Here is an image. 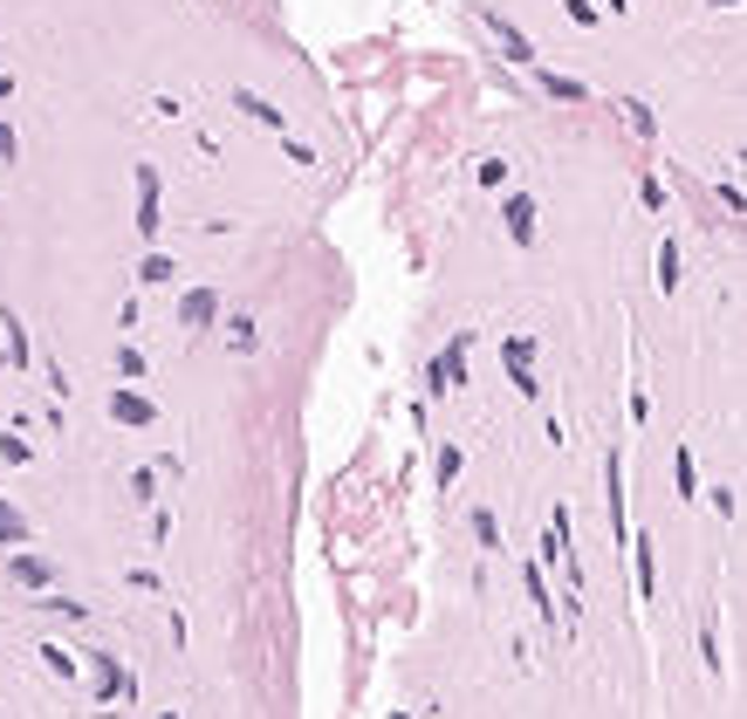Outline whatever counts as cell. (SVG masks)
<instances>
[{
  "mask_svg": "<svg viewBox=\"0 0 747 719\" xmlns=\"http://www.w3.org/2000/svg\"><path fill=\"white\" fill-rule=\"evenodd\" d=\"M138 233H159V172L138 165Z\"/></svg>",
  "mask_w": 747,
  "mask_h": 719,
  "instance_id": "6da1fadb",
  "label": "cell"
},
{
  "mask_svg": "<svg viewBox=\"0 0 747 719\" xmlns=\"http://www.w3.org/2000/svg\"><path fill=\"white\" fill-rule=\"evenodd\" d=\"M453 384H466V350L453 343L440 364H432V391H453Z\"/></svg>",
  "mask_w": 747,
  "mask_h": 719,
  "instance_id": "7a4b0ae2",
  "label": "cell"
},
{
  "mask_svg": "<svg viewBox=\"0 0 747 719\" xmlns=\"http://www.w3.org/2000/svg\"><path fill=\"white\" fill-rule=\"evenodd\" d=\"M213 308H220V302H213V288H192V295H185V308H179V323H185V330H206V323H213Z\"/></svg>",
  "mask_w": 747,
  "mask_h": 719,
  "instance_id": "3957f363",
  "label": "cell"
},
{
  "mask_svg": "<svg viewBox=\"0 0 747 719\" xmlns=\"http://www.w3.org/2000/svg\"><path fill=\"white\" fill-rule=\"evenodd\" d=\"M507 226H515V240H535V199H507Z\"/></svg>",
  "mask_w": 747,
  "mask_h": 719,
  "instance_id": "277c9868",
  "label": "cell"
},
{
  "mask_svg": "<svg viewBox=\"0 0 747 719\" xmlns=\"http://www.w3.org/2000/svg\"><path fill=\"white\" fill-rule=\"evenodd\" d=\"M110 412L124 418V425H151V405H144V397H131V391H117V397H110Z\"/></svg>",
  "mask_w": 747,
  "mask_h": 719,
  "instance_id": "5b68a950",
  "label": "cell"
},
{
  "mask_svg": "<svg viewBox=\"0 0 747 719\" xmlns=\"http://www.w3.org/2000/svg\"><path fill=\"white\" fill-rule=\"evenodd\" d=\"M14 583H34V589H42V583H49V563H42V555H14Z\"/></svg>",
  "mask_w": 747,
  "mask_h": 719,
  "instance_id": "8992f818",
  "label": "cell"
},
{
  "mask_svg": "<svg viewBox=\"0 0 747 719\" xmlns=\"http://www.w3.org/2000/svg\"><path fill=\"white\" fill-rule=\"evenodd\" d=\"M658 282H665V288H679V247H673V240L658 247Z\"/></svg>",
  "mask_w": 747,
  "mask_h": 719,
  "instance_id": "52a82bcc",
  "label": "cell"
},
{
  "mask_svg": "<svg viewBox=\"0 0 747 719\" xmlns=\"http://www.w3.org/2000/svg\"><path fill=\"white\" fill-rule=\"evenodd\" d=\"M241 110H248V117H261V124H282V110H274L267 97H254V90H241Z\"/></svg>",
  "mask_w": 747,
  "mask_h": 719,
  "instance_id": "ba28073f",
  "label": "cell"
},
{
  "mask_svg": "<svg viewBox=\"0 0 747 719\" xmlns=\"http://www.w3.org/2000/svg\"><path fill=\"white\" fill-rule=\"evenodd\" d=\"M97 692H103V699H117V692H124V671H117V665H110V658H103V665H97Z\"/></svg>",
  "mask_w": 747,
  "mask_h": 719,
  "instance_id": "9c48e42d",
  "label": "cell"
},
{
  "mask_svg": "<svg viewBox=\"0 0 747 719\" xmlns=\"http://www.w3.org/2000/svg\"><path fill=\"white\" fill-rule=\"evenodd\" d=\"M21 535H28V521H21L8 500H0V541H21Z\"/></svg>",
  "mask_w": 747,
  "mask_h": 719,
  "instance_id": "30bf717a",
  "label": "cell"
},
{
  "mask_svg": "<svg viewBox=\"0 0 747 719\" xmlns=\"http://www.w3.org/2000/svg\"><path fill=\"white\" fill-rule=\"evenodd\" d=\"M542 90H548V97H563V103H576V97H583V83H569V75H548Z\"/></svg>",
  "mask_w": 747,
  "mask_h": 719,
  "instance_id": "8fae6325",
  "label": "cell"
},
{
  "mask_svg": "<svg viewBox=\"0 0 747 719\" xmlns=\"http://www.w3.org/2000/svg\"><path fill=\"white\" fill-rule=\"evenodd\" d=\"M138 274H144V282H172V261H165V254H151Z\"/></svg>",
  "mask_w": 747,
  "mask_h": 719,
  "instance_id": "7c38bea8",
  "label": "cell"
},
{
  "mask_svg": "<svg viewBox=\"0 0 747 719\" xmlns=\"http://www.w3.org/2000/svg\"><path fill=\"white\" fill-rule=\"evenodd\" d=\"M501 356H507V364H528V356H535V336H515V343H507Z\"/></svg>",
  "mask_w": 747,
  "mask_h": 719,
  "instance_id": "4fadbf2b",
  "label": "cell"
},
{
  "mask_svg": "<svg viewBox=\"0 0 747 719\" xmlns=\"http://www.w3.org/2000/svg\"><path fill=\"white\" fill-rule=\"evenodd\" d=\"M474 535H481L487 548H501V528H494V514H474Z\"/></svg>",
  "mask_w": 747,
  "mask_h": 719,
  "instance_id": "5bb4252c",
  "label": "cell"
},
{
  "mask_svg": "<svg viewBox=\"0 0 747 719\" xmlns=\"http://www.w3.org/2000/svg\"><path fill=\"white\" fill-rule=\"evenodd\" d=\"M0 158H8V165L21 158V144H14V131H8V124H0Z\"/></svg>",
  "mask_w": 747,
  "mask_h": 719,
  "instance_id": "9a60e30c",
  "label": "cell"
},
{
  "mask_svg": "<svg viewBox=\"0 0 747 719\" xmlns=\"http://www.w3.org/2000/svg\"><path fill=\"white\" fill-rule=\"evenodd\" d=\"M714 8H740V0H714Z\"/></svg>",
  "mask_w": 747,
  "mask_h": 719,
  "instance_id": "2e32d148",
  "label": "cell"
}]
</instances>
